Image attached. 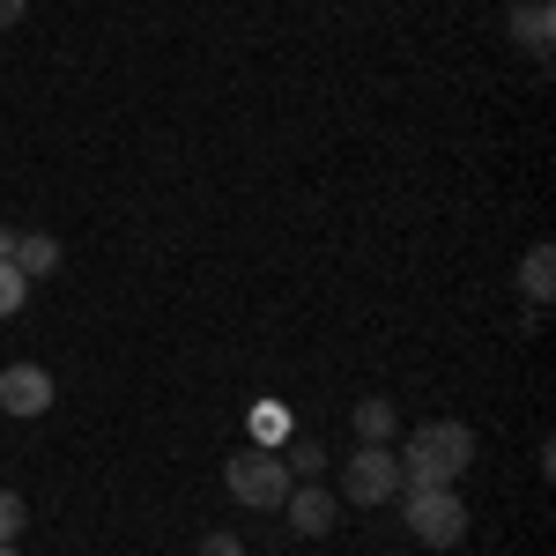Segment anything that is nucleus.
<instances>
[{"label": "nucleus", "mask_w": 556, "mask_h": 556, "mask_svg": "<svg viewBox=\"0 0 556 556\" xmlns=\"http://www.w3.org/2000/svg\"><path fill=\"white\" fill-rule=\"evenodd\" d=\"M0 556H23V549H15V542H0Z\"/></svg>", "instance_id": "f3484780"}, {"label": "nucleus", "mask_w": 556, "mask_h": 556, "mask_svg": "<svg viewBox=\"0 0 556 556\" xmlns=\"http://www.w3.org/2000/svg\"><path fill=\"white\" fill-rule=\"evenodd\" d=\"M401 497V460L393 445H356L342 460V505H393Z\"/></svg>", "instance_id": "20e7f679"}, {"label": "nucleus", "mask_w": 556, "mask_h": 556, "mask_svg": "<svg viewBox=\"0 0 556 556\" xmlns=\"http://www.w3.org/2000/svg\"><path fill=\"white\" fill-rule=\"evenodd\" d=\"M519 290H527V304L556 298V253L549 245H527V260H519Z\"/></svg>", "instance_id": "1a4fd4ad"}, {"label": "nucleus", "mask_w": 556, "mask_h": 556, "mask_svg": "<svg viewBox=\"0 0 556 556\" xmlns=\"http://www.w3.org/2000/svg\"><path fill=\"white\" fill-rule=\"evenodd\" d=\"M401 519L424 549H460L468 542V505L460 490H401Z\"/></svg>", "instance_id": "7ed1b4c3"}, {"label": "nucleus", "mask_w": 556, "mask_h": 556, "mask_svg": "<svg viewBox=\"0 0 556 556\" xmlns=\"http://www.w3.org/2000/svg\"><path fill=\"white\" fill-rule=\"evenodd\" d=\"M290 482H298V475L282 468V453H275V445H245V453H230V460H223V490H230L238 505H253V513H282Z\"/></svg>", "instance_id": "f03ea898"}, {"label": "nucleus", "mask_w": 556, "mask_h": 556, "mask_svg": "<svg viewBox=\"0 0 556 556\" xmlns=\"http://www.w3.org/2000/svg\"><path fill=\"white\" fill-rule=\"evenodd\" d=\"M23 8H30V0H0V30H8V23H23Z\"/></svg>", "instance_id": "2eb2a0df"}, {"label": "nucleus", "mask_w": 556, "mask_h": 556, "mask_svg": "<svg viewBox=\"0 0 556 556\" xmlns=\"http://www.w3.org/2000/svg\"><path fill=\"white\" fill-rule=\"evenodd\" d=\"M513 38L534 52V60H549V38H556V15L549 0H527V8H513Z\"/></svg>", "instance_id": "6e6552de"}, {"label": "nucleus", "mask_w": 556, "mask_h": 556, "mask_svg": "<svg viewBox=\"0 0 556 556\" xmlns=\"http://www.w3.org/2000/svg\"><path fill=\"white\" fill-rule=\"evenodd\" d=\"M282 519L298 527V534H334V490H319V482H290V497H282Z\"/></svg>", "instance_id": "423d86ee"}, {"label": "nucleus", "mask_w": 556, "mask_h": 556, "mask_svg": "<svg viewBox=\"0 0 556 556\" xmlns=\"http://www.w3.org/2000/svg\"><path fill=\"white\" fill-rule=\"evenodd\" d=\"M253 445H275V453L290 445V416H282L275 401H267V408H253Z\"/></svg>", "instance_id": "9b49d317"}, {"label": "nucleus", "mask_w": 556, "mask_h": 556, "mask_svg": "<svg viewBox=\"0 0 556 556\" xmlns=\"http://www.w3.org/2000/svg\"><path fill=\"white\" fill-rule=\"evenodd\" d=\"M52 408V371L45 364H0V416H45Z\"/></svg>", "instance_id": "39448f33"}, {"label": "nucleus", "mask_w": 556, "mask_h": 556, "mask_svg": "<svg viewBox=\"0 0 556 556\" xmlns=\"http://www.w3.org/2000/svg\"><path fill=\"white\" fill-rule=\"evenodd\" d=\"M401 460V490H460V475L475 468V430L468 424H416Z\"/></svg>", "instance_id": "f257e3e1"}, {"label": "nucleus", "mask_w": 556, "mask_h": 556, "mask_svg": "<svg viewBox=\"0 0 556 556\" xmlns=\"http://www.w3.org/2000/svg\"><path fill=\"white\" fill-rule=\"evenodd\" d=\"M23 527H30V505L15 490H0V542H23Z\"/></svg>", "instance_id": "ddd939ff"}, {"label": "nucleus", "mask_w": 556, "mask_h": 556, "mask_svg": "<svg viewBox=\"0 0 556 556\" xmlns=\"http://www.w3.org/2000/svg\"><path fill=\"white\" fill-rule=\"evenodd\" d=\"M356 438H364V445H386V438H393V401H379V393L356 401Z\"/></svg>", "instance_id": "9d476101"}, {"label": "nucleus", "mask_w": 556, "mask_h": 556, "mask_svg": "<svg viewBox=\"0 0 556 556\" xmlns=\"http://www.w3.org/2000/svg\"><path fill=\"white\" fill-rule=\"evenodd\" d=\"M23 298H30L23 267H15V260H0V319H15V312H23Z\"/></svg>", "instance_id": "f8f14e48"}, {"label": "nucleus", "mask_w": 556, "mask_h": 556, "mask_svg": "<svg viewBox=\"0 0 556 556\" xmlns=\"http://www.w3.org/2000/svg\"><path fill=\"white\" fill-rule=\"evenodd\" d=\"M15 267H23V282H45L60 267V238L52 230H15Z\"/></svg>", "instance_id": "0eeeda50"}, {"label": "nucleus", "mask_w": 556, "mask_h": 556, "mask_svg": "<svg viewBox=\"0 0 556 556\" xmlns=\"http://www.w3.org/2000/svg\"><path fill=\"white\" fill-rule=\"evenodd\" d=\"M201 556H245V542H238V534H208V542H201Z\"/></svg>", "instance_id": "4468645a"}, {"label": "nucleus", "mask_w": 556, "mask_h": 556, "mask_svg": "<svg viewBox=\"0 0 556 556\" xmlns=\"http://www.w3.org/2000/svg\"><path fill=\"white\" fill-rule=\"evenodd\" d=\"M0 260H15V230H0Z\"/></svg>", "instance_id": "dca6fc26"}]
</instances>
